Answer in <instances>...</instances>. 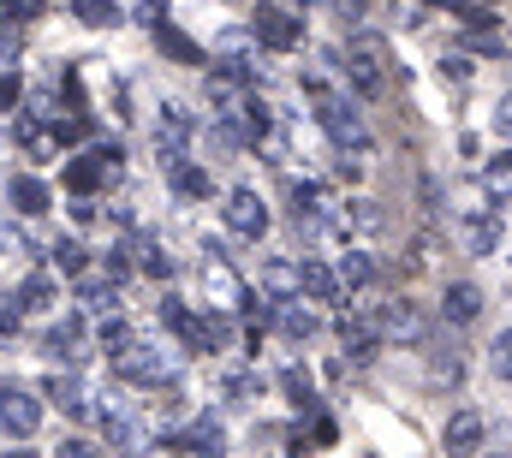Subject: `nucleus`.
<instances>
[{"label": "nucleus", "mask_w": 512, "mask_h": 458, "mask_svg": "<svg viewBox=\"0 0 512 458\" xmlns=\"http://www.w3.org/2000/svg\"><path fill=\"white\" fill-rule=\"evenodd\" d=\"M483 435H489V423H483L477 411H453L447 429H441V447H447V458H477Z\"/></svg>", "instance_id": "16"}, {"label": "nucleus", "mask_w": 512, "mask_h": 458, "mask_svg": "<svg viewBox=\"0 0 512 458\" xmlns=\"http://www.w3.org/2000/svg\"><path fill=\"white\" fill-rule=\"evenodd\" d=\"M78 18L90 30H108V24H120V0H78Z\"/></svg>", "instance_id": "33"}, {"label": "nucleus", "mask_w": 512, "mask_h": 458, "mask_svg": "<svg viewBox=\"0 0 512 458\" xmlns=\"http://www.w3.org/2000/svg\"><path fill=\"white\" fill-rule=\"evenodd\" d=\"M42 6H48V0H6V18L24 24V18H42Z\"/></svg>", "instance_id": "40"}, {"label": "nucleus", "mask_w": 512, "mask_h": 458, "mask_svg": "<svg viewBox=\"0 0 512 458\" xmlns=\"http://www.w3.org/2000/svg\"><path fill=\"white\" fill-rule=\"evenodd\" d=\"M102 429H108V441H114V453L120 458H143L149 453V429H143V417H131L126 405H102Z\"/></svg>", "instance_id": "12"}, {"label": "nucleus", "mask_w": 512, "mask_h": 458, "mask_svg": "<svg viewBox=\"0 0 512 458\" xmlns=\"http://www.w3.org/2000/svg\"><path fill=\"white\" fill-rule=\"evenodd\" d=\"M376 322H382V340H399V345L429 340V316H423L411 298H387V304H376Z\"/></svg>", "instance_id": "11"}, {"label": "nucleus", "mask_w": 512, "mask_h": 458, "mask_svg": "<svg viewBox=\"0 0 512 458\" xmlns=\"http://www.w3.org/2000/svg\"><path fill=\"white\" fill-rule=\"evenodd\" d=\"M298 84H304V96L316 102V125L328 131V143H334L340 155H352V149H358V155H370V131H364V119H358V108H352L346 96H334L316 72H304Z\"/></svg>", "instance_id": "1"}, {"label": "nucleus", "mask_w": 512, "mask_h": 458, "mask_svg": "<svg viewBox=\"0 0 512 458\" xmlns=\"http://www.w3.org/2000/svg\"><path fill=\"white\" fill-rule=\"evenodd\" d=\"M251 36H256V48H268V54H292L298 42H304V18L292 12V6H256V18H251Z\"/></svg>", "instance_id": "8"}, {"label": "nucleus", "mask_w": 512, "mask_h": 458, "mask_svg": "<svg viewBox=\"0 0 512 458\" xmlns=\"http://www.w3.org/2000/svg\"><path fill=\"white\" fill-rule=\"evenodd\" d=\"M78 316H102V322L120 316V286H114L108 274H102V280L84 274V280H78Z\"/></svg>", "instance_id": "21"}, {"label": "nucleus", "mask_w": 512, "mask_h": 458, "mask_svg": "<svg viewBox=\"0 0 512 458\" xmlns=\"http://www.w3.org/2000/svg\"><path fill=\"white\" fill-rule=\"evenodd\" d=\"M191 137H197V119L185 102H161V125H155V155L161 167L173 173L179 161H191Z\"/></svg>", "instance_id": "6"}, {"label": "nucleus", "mask_w": 512, "mask_h": 458, "mask_svg": "<svg viewBox=\"0 0 512 458\" xmlns=\"http://www.w3.org/2000/svg\"><path fill=\"white\" fill-rule=\"evenodd\" d=\"M54 458H102V447H90V441H78V435H72V441H60V453Z\"/></svg>", "instance_id": "41"}, {"label": "nucleus", "mask_w": 512, "mask_h": 458, "mask_svg": "<svg viewBox=\"0 0 512 458\" xmlns=\"http://www.w3.org/2000/svg\"><path fill=\"white\" fill-rule=\"evenodd\" d=\"M489 363H495V375L512 387V328H501V334H495V345H489Z\"/></svg>", "instance_id": "36"}, {"label": "nucleus", "mask_w": 512, "mask_h": 458, "mask_svg": "<svg viewBox=\"0 0 512 458\" xmlns=\"http://www.w3.org/2000/svg\"><path fill=\"white\" fill-rule=\"evenodd\" d=\"M221 399H227V405H256V399H262V375H256V369L221 375Z\"/></svg>", "instance_id": "29"}, {"label": "nucleus", "mask_w": 512, "mask_h": 458, "mask_svg": "<svg viewBox=\"0 0 512 458\" xmlns=\"http://www.w3.org/2000/svg\"><path fill=\"white\" fill-rule=\"evenodd\" d=\"M114 381H126V387H167V381H173V363H167L161 345L137 340L114 357Z\"/></svg>", "instance_id": "5"}, {"label": "nucleus", "mask_w": 512, "mask_h": 458, "mask_svg": "<svg viewBox=\"0 0 512 458\" xmlns=\"http://www.w3.org/2000/svg\"><path fill=\"white\" fill-rule=\"evenodd\" d=\"M441 78H447V84H465V78H471V60H465V54L441 60Z\"/></svg>", "instance_id": "38"}, {"label": "nucleus", "mask_w": 512, "mask_h": 458, "mask_svg": "<svg viewBox=\"0 0 512 458\" xmlns=\"http://www.w3.org/2000/svg\"><path fill=\"white\" fill-rule=\"evenodd\" d=\"M280 387L292 393V405H304V411H316V381H310V369H298V363H292V369L280 375Z\"/></svg>", "instance_id": "32"}, {"label": "nucleus", "mask_w": 512, "mask_h": 458, "mask_svg": "<svg viewBox=\"0 0 512 458\" xmlns=\"http://www.w3.org/2000/svg\"><path fill=\"white\" fill-rule=\"evenodd\" d=\"M131 262H137V274H143V280H173V256H167V244H161V238H149V232H137V238H131Z\"/></svg>", "instance_id": "24"}, {"label": "nucleus", "mask_w": 512, "mask_h": 458, "mask_svg": "<svg viewBox=\"0 0 512 458\" xmlns=\"http://www.w3.org/2000/svg\"><path fill=\"white\" fill-rule=\"evenodd\" d=\"M0 458H36V453L30 447H12V453H0Z\"/></svg>", "instance_id": "43"}, {"label": "nucleus", "mask_w": 512, "mask_h": 458, "mask_svg": "<svg viewBox=\"0 0 512 458\" xmlns=\"http://www.w3.org/2000/svg\"><path fill=\"white\" fill-rule=\"evenodd\" d=\"M6 203H12L24 221H42V215H48V185H42L36 173H12V185H6Z\"/></svg>", "instance_id": "19"}, {"label": "nucleus", "mask_w": 512, "mask_h": 458, "mask_svg": "<svg viewBox=\"0 0 512 458\" xmlns=\"http://www.w3.org/2000/svg\"><path fill=\"white\" fill-rule=\"evenodd\" d=\"M84 345H90V316H66L42 334V351L60 357V363H84Z\"/></svg>", "instance_id": "15"}, {"label": "nucleus", "mask_w": 512, "mask_h": 458, "mask_svg": "<svg viewBox=\"0 0 512 458\" xmlns=\"http://www.w3.org/2000/svg\"><path fill=\"white\" fill-rule=\"evenodd\" d=\"M96 340L108 345V357H120L126 345H137V334H131V322H120V316H108V322L96 328Z\"/></svg>", "instance_id": "34"}, {"label": "nucleus", "mask_w": 512, "mask_h": 458, "mask_svg": "<svg viewBox=\"0 0 512 458\" xmlns=\"http://www.w3.org/2000/svg\"><path fill=\"white\" fill-rule=\"evenodd\" d=\"M334 268H340V286H346V292H358V286L376 280V256H370V250H346Z\"/></svg>", "instance_id": "27"}, {"label": "nucleus", "mask_w": 512, "mask_h": 458, "mask_svg": "<svg viewBox=\"0 0 512 458\" xmlns=\"http://www.w3.org/2000/svg\"><path fill=\"white\" fill-rule=\"evenodd\" d=\"M120 161H126L120 143H96V149L72 155V161H66V191H72V197H96L108 179H120Z\"/></svg>", "instance_id": "3"}, {"label": "nucleus", "mask_w": 512, "mask_h": 458, "mask_svg": "<svg viewBox=\"0 0 512 458\" xmlns=\"http://www.w3.org/2000/svg\"><path fill=\"white\" fill-rule=\"evenodd\" d=\"M203 298H209V310H221V316H245V310H251V286L233 274L227 256H209V262H203Z\"/></svg>", "instance_id": "7"}, {"label": "nucleus", "mask_w": 512, "mask_h": 458, "mask_svg": "<svg viewBox=\"0 0 512 458\" xmlns=\"http://www.w3.org/2000/svg\"><path fill=\"white\" fill-rule=\"evenodd\" d=\"M42 393H48V399H54L66 417H78V423L90 417V387L78 381V369H66V375H48V381H42Z\"/></svg>", "instance_id": "18"}, {"label": "nucleus", "mask_w": 512, "mask_h": 458, "mask_svg": "<svg viewBox=\"0 0 512 458\" xmlns=\"http://www.w3.org/2000/svg\"><path fill=\"white\" fill-rule=\"evenodd\" d=\"M280 334H286L292 345L316 340V334H322V316H316V310H298V304H286V310H280Z\"/></svg>", "instance_id": "28"}, {"label": "nucleus", "mask_w": 512, "mask_h": 458, "mask_svg": "<svg viewBox=\"0 0 512 458\" xmlns=\"http://www.w3.org/2000/svg\"><path fill=\"white\" fill-rule=\"evenodd\" d=\"M256 286H262V298H274V304H292V298H304V268H298L292 256H274V262H262Z\"/></svg>", "instance_id": "14"}, {"label": "nucleus", "mask_w": 512, "mask_h": 458, "mask_svg": "<svg viewBox=\"0 0 512 458\" xmlns=\"http://www.w3.org/2000/svg\"><path fill=\"white\" fill-rule=\"evenodd\" d=\"M495 137H507V143H512V90L495 102Z\"/></svg>", "instance_id": "37"}, {"label": "nucleus", "mask_w": 512, "mask_h": 458, "mask_svg": "<svg viewBox=\"0 0 512 458\" xmlns=\"http://www.w3.org/2000/svg\"><path fill=\"white\" fill-rule=\"evenodd\" d=\"M18 298H24V310H54V274H24V286H18Z\"/></svg>", "instance_id": "31"}, {"label": "nucleus", "mask_w": 512, "mask_h": 458, "mask_svg": "<svg viewBox=\"0 0 512 458\" xmlns=\"http://www.w3.org/2000/svg\"><path fill=\"white\" fill-rule=\"evenodd\" d=\"M233 6H245V0H233Z\"/></svg>", "instance_id": "44"}, {"label": "nucleus", "mask_w": 512, "mask_h": 458, "mask_svg": "<svg viewBox=\"0 0 512 458\" xmlns=\"http://www.w3.org/2000/svg\"><path fill=\"white\" fill-rule=\"evenodd\" d=\"M233 340H239V328L221 310H197L185 328V351H233Z\"/></svg>", "instance_id": "13"}, {"label": "nucleus", "mask_w": 512, "mask_h": 458, "mask_svg": "<svg viewBox=\"0 0 512 458\" xmlns=\"http://www.w3.org/2000/svg\"><path fill=\"white\" fill-rule=\"evenodd\" d=\"M441 316H447L453 328H471V322L483 316V292H477L471 280H453V286L441 292Z\"/></svg>", "instance_id": "22"}, {"label": "nucleus", "mask_w": 512, "mask_h": 458, "mask_svg": "<svg viewBox=\"0 0 512 458\" xmlns=\"http://www.w3.org/2000/svg\"><path fill=\"white\" fill-rule=\"evenodd\" d=\"M221 221H227V232H233V238H245V244L268 238V227H274V215H268L262 191H251V185H233V191L221 197Z\"/></svg>", "instance_id": "4"}, {"label": "nucleus", "mask_w": 512, "mask_h": 458, "mask_svg": "<svg viewBox=\"0 0 512 458\" xmlns=\"http://www.w3.org/2000/svg\"><path fill=\"white\" fill-rule=\"evenodd\" d=\"M18 96H24V78L6 72V78H0V108H18Z\"/></svg>", "instance_id": "39"}, {"label": "nucleus", "mask_w": 512, "mask_h": 458, "mask_svg": "<svg viewBox=\"0 0 512 458\" xmlns=\"http://www.w3.org/2000/svg\"><path fill=\"white\" fill-rule=\"evenodd\" d=\"M328 6H334V12H340V18H346V24H358V18H364V12H370V0H328Z\"/></svg>", "instance_id": "42"}, {"label": "nucleus", "mask_w": 512, "mask_h": 458, "mask_svg": "<svg viewBox=\"0 0 512 458\" xmlns=\"http://www.w3.org/2000/svg\"><path fill=\"white\" fill-rule=\"evenodd\" d=\"M102 274H108L114 286H126L131 274H137V262H131V244H114V250L102 256Z\"/></svg>", "instance_id": "35"}, {"label": "nucleus", "mask_w": 512, "mask_h": 458, "mask_svg": "<svg viewBox=\"0 0 512 458\" xmlns=\"http://www.w3.org/2000/svg\"><path fill=\"white\" fill-rule=\"evenodd\" d=\"M298 268H304V298L310 304H340V292H346L340 286V268H328L322 256H304Z\"/></svg>", "instance_id": "20"}, {"label": "nucleus", "mask_w": 512, "mask_h": 458, "mask_svg": "<svg viewBox=\"0 0 512 458\" xmlns=\"http://www.w3.org/2000/svg\"><path fill=\"white\" fill-rule=\"evenodd\" d=\"M167 453L173 458H227V429H221V417H197V423L173 429V435H167Z\"/></svg>", "instance_id": "10"}, {"label": "nucleus", "mask_w": 512, "mask_h": 458, "mask_svg": "<svg viewBox=\"0 0 512 458\" xmlns=\"http://www.w3.org/2000/svg\"><path fill=\"white\" fill-rule=\"evenodd\" d=\"M483 191H489V197H512V149H501V155L483 161Z\"/></svg>", "instance_id": "30"}, {"label": "nucleus", "mask_w": 512, "mask_h": 458, "mask_svg": "<svg viewBox=\"0 0 512 458\" xmlns=\"http://www.w3.org/2000/svg\"><path fill=\"white\" fill-rule=\"evenodd\" d=\"M340 78L358 90V96H382L387 90V42L382 36H352L346 48H340Z\"/></svg>", "instance_id": "2"}, {"label": "nucleus", "mask_w": 512, "mask_h": 458, "mask_svg": "<svg viewBox=\"0 0 512 458\" xmlns=\"http://www.w3.org/2000/svg\"><path fill=\"white\" fill-rule=\"evenodd\" d=\"M501 215H495V209H471V215H465V221H459V238H465V250H471V256H495V250H501Z\"/></svg>", "instance_id": "17"}, {"label": "nucleus", "mask_w": 512, "mask_h": 458, "mask_svg": "<svg viewBox=\"0 0 512 458\" xmlns=\"http://www.w3.org/2000/svg\"><path fill=\"white\" fill-rule=\"evenodd\" d=\"M155 48H161L173 66H203V48H197V42H191L173 18H155Z\"/></svg>", "instance_id": "23"}, {"label": "nucleus", "mask_w": 512, "mask_h": 458, "mask_svg": "<svg viewBox=\"0 0 512 458\" xmlns=\"http://www.w3.org/2000/svg\"><path fill=\"white\" fill-rule=\"evenodd\" d=\"M48 268H54V274H66V280H84L90 250H84L78 238H54V244H48Z\"/></svg>", "instance_id": "26"}, {"label": "nucleus", "mask_w": 512, "mask_h": 458, "mask_svg": "<svg viewBox=\"0 0 512 458\" xmlns=\"http://www.w3.org/2000/svg\"><path fill=\"white\" fill-rule=\"evenodd\" d=\"M0 429H6L12 441H30V435L42 429V399H36V387L0 381Z\"/></svg>", "instance_id": "9"}, {"label": "nucleus", "mask_w": 512, "mask_h": 458, "mask_svg": "<svg viewBox=\"0 0 512 458\" xmlns=\"http://www.w3.org/2000/svg\"><path fill=\"white\" fill-rule=\"evenodd\" d=\"M167 179H173V191L191 197V203H209V197H215V179H209V167H197V161H179Z\"/></svg>", "instance_id": "25"}]
</instances>
